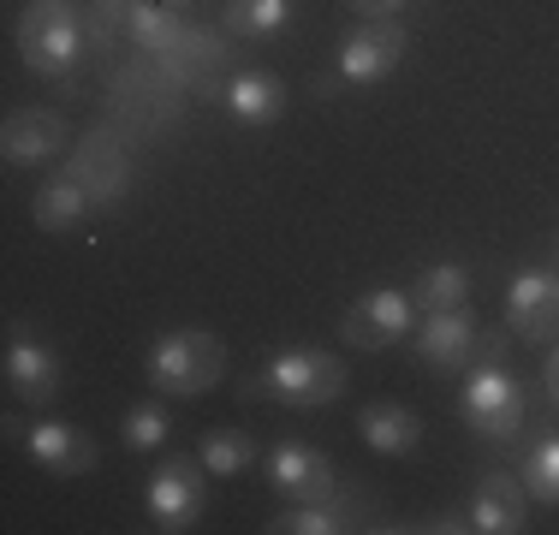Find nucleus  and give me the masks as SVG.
<instances>
[{"label": "nucleus", "mask_w": 559, "mask_h": 535, "mask_svg": "<svg viewBox=\"0 0 559 535\" xmlns=\"http://www.w3.org/2000/svg\"><path fill=\"white\" fill-rule=\"evenodd\" d=\"M483 340H476V321L471 310H429L417 328V357L429 369H471Z\"/></svg>", "instance_id": "nucleus-13"}, {"label": "nucleus", "mask_w": 559, "mask_h": 535, "mask_svg": "<svg viewBox=\"0 0 559 535\" xmlns=\"http://www.w3.org/2000/svg\"><path fill=\"white\" fill-rule=\"evenodd\" d=\"M19 54L36 78H66L84 54V24L72 0H31L19 12Z\"/></svg>", "instance_id": "nucleus-3"}, {"label": "nucleus", "mask_w": 559, "mask_h": 535, "mask_svg": "<svg viewBox=\"0 0 559 535\" xmlns=\"http://www.w3.org/2000/svg\"><path fill=\"white\" fill-rule=\"evenodd\" d=\"M102 7H131V0H102Z\"/></svg>", "instance_id": "nucleus-29"}, {"label": "nucleus", "mask_w": 559, "mask_h": 535, "mask_svg": "<svg viewBox=\"0 0 559 535\" xmlns=\"http://www.w3.org/2000/svg\"><path fill=\"white\" fill-rule=\"evenodd\" d=\"M7 435L24 440V452H31V464H43L48 476H90L96 471V440L84 435V428L72 423H55V417H36V423H19L7 417Z\"/></svg>", "instance_id": "nucleus-6"}, {"label": "nucleus", "mask_w": 559, "mask_h": 535, "mask_svg": "<svg viewBox=\"0 0 559 535\" xmlns=\"http://www.w3.org/2000/svg\"><path fill=\"white\" fill-rule=\"evenodd\" d=\"M411 321H417V298H411L405 286H376L369 298H357L352 310H345L340 333L345 345H364V352H388L411 333Z\"/></svg>", "instance_id": "nucleus-7"}, {"label": "nucleus", "mask_w": 559, "mask_h": 535, "mask_svg": "<svg viewBox=\"0 0 559 535\" xmlns=\"http://www.w3.org/2000/svg\"><path fill=\"white\" fill-rule=\"evenodd\" d=\"M262 471H269L274 494H286V500H334V459L304 447V440H280L262 459Z\"/></svg>", "instance_id": "nucleus-12"}, {"label": "nucleus", "mask_w": 559, "mask_h": 535, "mask_svg": "<svg viewBox=\"0 0 559 535\" xmlns=\"http://www.w3.org/2000/svg\"><path fill=\"white\" fill-rule=\"evenodd\" d=\"M506 328L530 345H548L559 333V268H518L506 286Z\"/></svg>", "instance_id": "nucleus-8"}, {"label": "nucleus", "mask_w": 559, "mask_h": 535, "mask_svg": "<svg viewBox=\"0 0 559 535\" xmlns=\"http://www.w3.org/2000/svg\"><path fill=\"white\" fill-rule=\"evenodd\" d=\"M518 482H524V494H530V500L559 506V435L536 440V447L524 452V464H518Z\"/></svg>", "instance_id": "nucleus-22"}, {"label": "nucleus", "mask_w": 559, "mask_h": 535, "mask_svg": "<svg viewBox=\"0 0 559 535\" xmlns=\"http://www.w3.org/2000/svg\"><path fill=\"white\" fill-rule=\"evenodd\" d=\"M167 435H173V417H167V405L162 399H138V405L119 417V440H126L131 452H155V447H167Z\"/></svg>", "instance_id": "nucleus-21"}, {"label": "nucleus", "mask_w": 559, "mask_h": 535, "mask_svg": "<svg viewBox=\"0 0 559 535\" xmlns=\"http://www.w3.org/2000/svg\"><path fill=\"white\" fill-rule=\"evenodd\" d=\"M459 417L488 440H506L518 435L524 423V387L512 381V369H500V345L488 340L476 352V364L464 369V393H459Z\"/></svg>", "instance_id": "nucleus-2"}, {"label": "nucleus", "mask_w": 559, "mask_h": 535, "mask_svg": "<svg viewBox=\"0 0 559 535\" xmlns=\"http://www.w3.org/2000/svg\"><path fill=\"white\" fill-rule=\"evenodd\" d=\"M197 459H203L209 476H245L250 464H257V447H250L245 428H215V435L203 440V452H197Z\"/></svg>", "instance_id": "nucleus-24"}, {"label": "nucleus", "mask_w": 559, "mask_h": 535, "mask_svg": "<svg viewBox=\"0 0 559 535\" xmlns=\"http://www.w3.org/2000/svg\"><path fill=\"white\" fill-rule=\"evenodd\" d=\"M203 459H167L162 471L150 476V488H143V506H150V524L162 530V535H179V530H191L197 518H203V506H209V488H203Z\"/></svg>", "instance_id": "nucleus-5"}, {"label": "nucleus", "mask_w": 559, "mask_h": 535, "mask_svg": "<svg viewBox=\"0 0 559 535\" xmlns=\"http://www.w3.org/2000/svg\"><path fill=\"white\" fill-rule=\"evenodd\" d=\"M405 43H411V36H405V24H399V19H364L340 43V78H345V84H357V90L381 84V78L405 60Z\"/></svg>", "instance_id": "nucleus-9"}, {"label": "nucleus", "mask_w": 559, "mask_h": 535, "mask_svg": "<svg viewBox=\"0 0 559 535\" xmlns=\"http://www.w3.org/2000/svg\"><path fill=\"white\" fill-rule=\"evenodd\" d=\"M167 7H173V12H185V7H191V0H167Z\"/></svg>", "instance_id": "nucleus-28"}, {"label": "nucleus", "mask_w": 559, "mask_h": 535, "mask_svg": "<svg viewBox=\"0 0 559 535\" xmlns=\"http://www.w3.org/2000/svg\"><path fill=\"white\" fill-rule=\"evenodd\" d=\"M126 36L138 48H167L173 36H179V12H173L167 0H131L126 7Z\"/></svg>", "instance_id": "nucleus-23"}, {"label": "nucleus", "mask_w": 559, "mask_h": 535, "mask_svg": "<svg viewBox=\"0 0 559 535\" xmlns=\"http://www.w3.org/2000/svg\"><path fill=\"white\" fill-rule=\"evenodd\" d=\"M66 173H72V179L84 185L90 197H96V209H102V203H114V197H119V185H126V155H119L108 138H90Z\"/></svg>", "instance_id": "nucleus-18"}, {"label": "nucleus", "mask_w": 559, "mask_h": 535, "mask_svg": "<svg viewBox=\"0 0 559 535\" xmlns=\"http://www.w3.org/2000/svg\"><path fill=\"white\" fill-rule=\"evenodd\" d=\"M84 214H96V197L84 191V185L72 179V173H60V179H48L43 191L31 197V221L43 226V233H72Z\"/></svg>", "instance_id": "nucleus-17"}, {"label": "nucleus", "mask_w": 559, "mask_h": 535, "mask_svg": "<svg viewBox=\"0 0 559 535\" xmlns=\"http://www.w3.org/2000/svg\"><path fill=\"white\" fill-rule=\"evenodd\" d=\"M7 381L24 405H55V393H60V352L31 321H19L7 340Z\"/></svg>", "instance_id": "nucleus-10"}, {"label": "nucleus", "mask_w": 559, "mask_h": 535, "mask_svg": "<svg viewBox=\"0 0 559 535\" xmlns=\"http://www.w3.org/2000/svg\"><path fill=\"white\" fill-rule=\"evenodd\" d=\"M226 374V345L209 328H167L162 340L150 345V381L162 393L179 399H203L215 393Z\"/></svg>", "instance_id": "nucleus-1"}, {"label": "nucleus", "mask_w": 559, "mask_h": 535, "mask_svg": "<svg viewBox=\"0 0 559 535\" xmlns=\"http://www.w3.org/2000/svg\"><path fill=\"white\" fill-rule=\"evenodd\" d=\"M66 138H72V126L55 107H12L0 126V155H7V167H36V160H55Z\"/></svg>", "instance_id": "nucleus-11"}, {"label": "nucleus", "mask_w": 559, "mask_h": 535, "mask_svg": "<svg viewBox=\"0 0 559 535\" xmlns=\"http://www.w3.org/2000/svg\"><path fill=\"white\" fill-rule=\"evenodd\" d=\"M411 298H417L423 316H429V310H464V298H471V268H464V262H435V268H423Z\"/></svg>", "instance_id": "nucleus-19"}, {"label": "nucleus", "mask_w": 559, "mask_h": 535, "mask_svg": "<svg viewBox=\"0 0 559 535\" xmlns=\"http://www.w3.org/2000/svg\"><path fill=\"white\" fill-rule=\"evenodd\" d=\"M548 399L559 405V352H548Z\"/></svg>", "instance_id": "nucleus-27"}, {"label": "nucleus", "mask_w": 559, "mask_h": 535, "mask_svg": "<svg viewBox=\"0 0 559 535\" xmlns=\"http://www.w3.org/2000/svg\"><path fill=\"white\" fill-rule=\"evenodd\" d=\"M345 364L334 352H316V345H286V352H274L269 364H262V387L280 399V405H334V399L345 393Z\"/></svg>", "instance_id": "nucleus-4"}, {"label": "nucleus", "mask_w": 559, "mask_h": 535, "mask_svg": "<svg viewBox=\"0 0 559 535\" xmlns=\"http://www.w3.org/2000/svg\"><path fill=\"white\" fill-rule=\"evenodd\" d=\"M471 530L476 535H518L524 530V482H512V476H483L476 482V494H471Z\"/></svg>", "instance_id": "nucleus-15"}, {"label": "nucleus", "mask_w": 559, "mask_h": 535, "mask_svg": "<svg viewBox=\"0 0 559 535\" xmlns=\"http://www.w3.org/2000/svg\"><path fill=\"white\" fill-rule=\"evenodd\" d=\"M340 530H352L345 524V512L334 500H298L292 512H280L269 535H340Z\"/></svg>", "instance_id": "nucleus-25"}, {"label": "nucleus", "mask_w": 559, "mask_h": 535, "mask_svg": "<svg viewBox=\"0 0 559 535\" xmlns=\"http://www.w3.org/2000/svg\"><path fill=\"white\" fill-rule=\"evenodd\" d=\"M554 268H559V250H554Z\"/></svg>", "instance_id": "nucleus-30"}, {"label": "nucleus", "mask_w": 559, "mask_h": 535, "mask_svg": "<svg viewBox=\"0 0 559 535\" xmlns=\"http://www.w3.org/2000/svg\"><path fill=\"white\" fill-rule=\"evenodd\" d=\"M292 24V0H226V31L233 36H280Z\"/></svg>", "instance_id": "nucleus-20"}, {"label": "nucleus", "mask_w": 559, "mask_h": 535, "mask_svg": "<svg viewBox=\"0 0 559 535\" xmlns=\"http://www.w3.org/2000/svg\"><path fill=\"white\" fill-rule=\"evenodd\" d=\"M226 114L238 119V126H269V119L286 114V84H280L274 72H262V66H250V72H233L226 78Z\"/></svg>", "instance_id": "nucleus-16"}, {"label": "nucleus", "mask_w": 559, "mask_h": 535, "mask_svg": "<svg viewBox=\"0 0 559 535\" xmlns=\"http://www.w3.org/2000/svg\"><path fill=\"white\" fill-rule=\"evenodd\" d=\"M411 0H352V12H364V19H399Z\"/></svg>", "instance_id": "nucleus-26"}, {"label": "nucleus", "mask_w": 559, "mask_h": 535, "mask_svg": "<svg viewBox=\"0 0 559 535\" xmlns=\"http://www.w3.org/2000/svg\"><path fill=\"white\" fill-rule=\"evenodd\" d=\"M357 435H364V447L381 452V459H405V452H417L423 423H417V411H405L399 399H376V405L357 411Z\"/></svg>", "instance_id": "nucleus-14"}]
</instances>
